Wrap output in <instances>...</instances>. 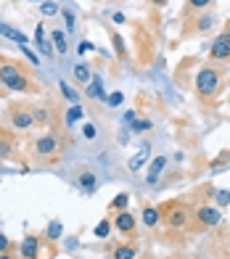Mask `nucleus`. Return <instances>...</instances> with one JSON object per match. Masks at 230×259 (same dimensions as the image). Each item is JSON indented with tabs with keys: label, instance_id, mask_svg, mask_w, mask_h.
I'll list each match as a JSON object with an SVG mask.
<instances>
[{
	"label": "nucleus",
	"instance_id": "nucleus-3",
	"mask_svg": "<svg viewBox=\"0 0 230 259\" xmlns=\"http://www.w3.org/2000/svg\"><path fill=\"white\" fill-rule=\"evenodd\" d=\"M0 82L8 88V90H16V93H27V90H37L32 85V82L27 79L24 69H21V64L16 61H0Z\"/></svg>",
	"mask_w": 230,
	"mask_h": 259
},
{
	"label": "nucleus",
	"instance_id": "nucleus-5",
	"mask_svg": "<svg viewBox=\"0 0 230 259\" xmlns=\"http://www.w3.org/2000/svg\"><path fill=\"white\" fill-rule=\"evenodd\" d=\"M193 220H196V228H199V230H206V228H214V225H220V220H222V211L217 209V206L201 204L196 211H193Z\"/></svg>",
	"mask_w": 230,
	"mask_h": 259
},
{
	"label": "nucleus",
	"instance_id": "nucleus-15",
	"mask_svg": "<svg viewBox=\"0 0 230 259\" xmlns=\"http://www.w3.org/2000/svg\"><path fill=\"white\" fill-rule=\"evenodd\" d=\"M34 45L42 56H53V42H48V37H45L42 24H37V29H34Z\"/></svg>",
	"mask_w": 230,
	"mask_h": 259
},
{
	"label": "nucleus",
	"instance_id": "nucleus-40",
	"mask_svg": "<svg viewBox=\"0 0 230 259\" xmlns=\"http://www.w3.org/2000/svg\"><path fill=\"white\" fill-rule=\"evenodd\" d=\"M154 3H159V6H162V3H164V0H154Z\"/></svg>",
	"mask_w": 230,
	"mask_h": 259
},
{
	"label": "nucleus",
	"instance_id": "nucleus-28",
	"mask_svg": "<svg viewBox=\"0 0 230 259\" xmlns=\"http://www.w3.org/2000/svg\"><path fill=\"white\" fill-rule=\"evenodd\" d=\"M59 88H61V93H64V98H69V101H74V103H77V98H79V93H77V90H74L72 85H66V82H61Z\"/></svg>",
	"mask_w": 230,
	"mask_h": 259
},
{
	"label": "nucleus",
	"instance_id": "nucleus-4",
	"mask_svg": "<svg viewBox=\"0 0 230 259\" xmlns=\"http://www.w3.org/2000/svg\"><path fill=\"white\" fill-rule=\"evenodd\" d=\"M209 64H230V29L214 37L209 48Z\"/></svg>",
	"mask_w": 230,
	"mask_h": 259
},
{
	"label": "nucleus",
	"instance_id": "nucleus-34",
	"mask_svg": "<svg viewBox=\"0 0 230 259\" xmlns=\"http://www.w3.org/2000/svg\"><path fill=\"white\" fill-rule=\"evenodd\" d=\"M217 204H220V206L230 204V191H217Z\"/></svg>",
	"mask_w": 230,
	"mask_h": 259
},
{
	"label": "nucleus",
	"instance_id": "nucleus-31",
	"mask_svg": "<svg viewBox=\"0 0 230 259\" xmlns=\"http://www.w3.org/2000/svg\"><path fill=\"white\" fill-rule=\"evenodd\" d=\"M82 135H85L87 140H93V138L98 135V127H96L93 122H85V124H82Z\"/></svg>",
	"mask_w": 230,
	"mask_h": 259
},
{
	"label": "nucleus",
	"instance_id": "nucleus-26",
	"mask_svg": "<svg viewBox=\"0 0 230 259\" xmlns=\"http://www.w3.org/2000/svg\"><path fill=\"white\" fill-rule=\"evenodd\" d=\"M40 11H42V16H56L61 8L56 6V3H51V0H42V3H40Z\"/></svg>",
	"mask_w": 230,
	"mask_h": 259
},
{
	"label": "nucleus",
	"instance_id": "nucleus-23",
	"mask_svg": "<svg viewBox=\"0 0 230 259\" xmlns=\"http://www.w3.org/2000/svg\"><path fill=\"white\" fill-rule=\"evenodd\" d=\"M111 42H114V51H117L119 58L127 56V51H124V40H122V34H119V32H111Z\"/></svg>",
	"mask_w": 230,
	"mask_h": 259
},
{
	"label": "nucleus",
	"instance_id": "nucleus-16",
	"mask_svg": "<svg viewBox=\"0 0 230 259\" xmlns=\"http://www.w3.org/2000/svg\"><path fill=\"white\" fill-rule=\"evenodd\" d=\"M37 249H40V238H37V235H27L24 243H21V256H24V259H34V256H37Z\"/></svg>",
	"mask_w": 230,
	"mask_h": 259
},
{
	"label": "nucleus",
	"instance_id": "nucleus-32",
	"mask_svg": "<svg viewBox=\"0 0 230 259\" xmlns=\"http://www.w3.org/2000/svg\"><path fill=\"white\" fill-rule=\"evenodd\" d=\"M132 130H135V133H146V130H151V122H148V119H135Z\"/></svg>",
	"mask_w": 230,
	"mask_h": 259
},
{
	"label": "nucleus",
	"instance_id": "nucleus-29",
	"mask_svg": "<svg viewBox=\"0 0 230 259\" xmlns=\"http://www.w3.org/2000/svg\"><path fill=\"white\" fill-rule=\"evenodd\" d=\"M61 14H64V21H66V29L72 32V29L77 27V19H74V14H72L69 8H61Z\"/></svg>",
	"mask_w": 230,
	"mask_h": 259
},
{
	"label": "nucleus",
	"instance_id": "nucleus-41",
	"mask_svg": "<svg viewBox=\"0 0 230 259\" xmlns=\"http://www.w3.org/2000/svg\"><path fill=\"white\" fill-rule=\"evenodd\" d=\"M40 3H42V0H40Z\"/></svg>",
	"mask_w": 230,
	"mask_h": 259
},
{
	"label": "nucleus",
	"instance_id": "nucleus-12",
	"mask_svg": "<svg viewBox=\"0 0 230 259\" xmlns=\"http://www.w3.org/2000/svg\"><path fill=\"white\" fill-rule=\"evenodd\" d=\"M0 34L8 37V40H14V42H19V45H29V37L24 32L16 29V27H11V24H3V21H0Z\"/></svg>",
	"mask_w": 230,
	"mask_h": 259
},
{
	"label": "nucleus",
	"instance_id": "nucleus-17",
	"mask_svg": "<svg viewBox=\"0 0 230 259\" xmlns=\"http://www.w3.org/2000/svg\"><path fill=\"white\" fill-rule=\"evenodd\" d=\"M77 185L82 188V193H96V188H98V180H96V175L90 172V169H85L82 175H79Z\"/></svg>",
	"mask_w": 230,
	"mask_h": 259
},
{
	"label": "nucleus",
	"instance_id": "nucleus-38",
	"mask_svg": "<svg viewBox=\"0 0 230 259\" xmlns=\"http://www.w3.org/2000/svg\"><path fill=\"white\" fill-rule=\"evenodd\" d=\"M124 122L132 124V122H135V111H124Z\"/></svg>",
	"mask_w": 230,
	"mask_h": 259
},
{
	"label": "nucleus",
	"instance_id": "nucleus-6",
	"mask_svg": "<svg viewBox=\"0 0 230 259\" xmlns=\"http://www.w3.org/2000/svg\"><path fill=\"white\" fill-rule=\"evenodd\" d=\"M34 154H37L40 159H56L61 154V143L56 135H42L34 140Z\"/></svg>",
	"mask_w": 230,
	"mask_h": 259
},
{
	"label": "nucleus",
	"instance_id": "nucleus-30",
	"mask_svg": "<svg viewBox=\"0 0 230 259\" xmlns=\"http://www.w3.org/2000/svg\"><path fill=\"white\" fill-rule=\"evenodd\" d=\"M61 230H64V228H61V222H59V220H53L51 225H48V238H53V241H56V238L61 235Z\"/></svg>",
	"mask_w": 230,
	"mask_h": 259
},
{
	"label": "nucleus",
	"instance_id": "nucleus-1",
	"mask_svg": "<svg viewBox=\"0 0 230 259\" xmlns=\"http://www.w3.org/2000/svg\"><path fill=\"white\" fill-rule=\"evenodd\" d=\"M193 85H196V96L204 103H214L217 93L222 88V74L217 72L214 66H201L196 72V82H193Z\"/></svg>",
	"mask_w": 230,
	"mask_h": 259
},
{
	"label": "nucleus",
	"instance_id": "nucleus-25",
	"mask_svg": "<svg viewBox=\"0 0 230 259\" xmlns=\"http://www.w3.org/2000/svg\"><path fill=\"white\" fill-rule=\"evenodd\" d=\"M29 109H32L34 122H40V124H45V122H48V109H42V106H29Z\"/></svg>",
	"mask_w": 230,
	"mask_h": 259
},
{
	"label": "nucleus",
	"instance_id": "nucleus-39",
	"mask_svg": "<svg viewBox=\"0 0 230 259\" xmlns=\"http://www.w3.org/2000/svg\"><path fill=\"white\" fill-rule=\"evenodd\" d=\"M0 259H11V254L6 251V254H0Z\"/></svg>",
	"mask_w": 230,
	"mask_h": 259
},
{
	"label": "nucleus",
	"instance_id": "nucleus-19",
	"mask_svg": "<svg viewBox=\"0 0 230 259\" xmlns=\"http://www.w3.org/2000/svg\"><path fill=\"white\" fill-rule=\"evenodd\" d=\"M51 42H53V48L59 51L61 56L69 51V45H66V34H64L61 29H53V32H51Z\"/></svg>",
	"mask_w": 230,
	"mask_h": 259
},
{
	"label": "nucleus",
	"instance_id": "nucleus-37",
	"mask_svg": "<svg viewBox=\"0 0 230 259\" xmlns=\"http://www.w3.org/2000/svg\"><path fill=\"white\" fill-rule=\"evenodd\" d=\"M8 246H11L8 238H6V235H0V254H6V251H8Z\"/></svg>",
	"mask_w": 230,
	"mask_h": 259
},
{
	"label": "nucleus",
	"instance_id": "nucleus-21",
	"mask_svg": "<svg viewBox=\"0 0 230 259\" xmlns=\"http://www.w3.org/2000/svg\"><path fill=\"white\" fill-rule=\"evenodd\" d=\"M79 119H82V106H79V103L69 106V111H66V124L72 127V124H77Z\"/></svg>",
	"mask_w": 230,
	"mask_h": 259
},
{
	"label": "nucleus",
	"instance_id": "nucleus-22",
	"mask_svg": "<svg viewBox=\"0 0 230 259\" xmlns=\"http://www.w3.org/2000/svg\"><path fill=\"white\" fill-rule=\"evenodd\" d=\"M114 259H135V246H117Z\"/></svg>",
	"mask_w": 230,
	"mask_h": 259
},
{
	"label": "nucleus",
	"instance_id": "nucleus-14",
	"mask_svg": "<svg viewBox=\"0 0 230 259\" xmlns=\"http://www.w3.org/2000/svg\"><path fill=\"white\" fill-rule=\"evenodd\" d=\"M148 159H151V146L146 143V146H143V148H141V151H137V154H135V156L130 159V164H127V167H130V172H137V169H143Z\"/></svg>",
	"mask_w": 230,
	"mask_h": 259
},
{
	"label": "nucleus",
	"instance_id": "nucleus-13",
	"mask_svg": "<svg viewBox=\"0 0 230 259\" xmlns=\"http://www.w3.org/2000/svg\"><path fill=\"white\" fill-rule=\"evenodd\" d=\"M85 96L93 98V101H103V98H106V90H103V77H93V79L87 82Z\"/></svg>",
	"mask_w": 230,
	"mask_h": 259
},
{
	"label": "nucleus",
	"instance_id": "nucleus-2",
	"mask_svg": "<svg viewBox=\"0 0 230 259\" xmlns=\"http://www.w3.org/2000/svg\"><path fill=\"white\" fill-rule=\"evenodd\" d=\"M159 214H162V222L169 230H182V228L191 225L193 209L188 204H182V201H169V204L159 206Z\"/></svg>",
	"mask_w": 230,
	"mask_h": 259
},
{
	"label": "nucleus",
	"instance_id": "nucleus-20",
	"mask_svg": "<svg viewBox=\"0 0 230 259\" xmlns=\"http://www.w3.org/2000/svg\"><path fill=\"white\" fill-rule=\"evenodd\" d=\"M74 79L79 82V85H87V82L93 79V74H90V66H87L85 61L74 66Z\"/></svg>",
	"mask_w": 230,
	"mask_h": 259
},
{
	"label": "nucleus",
	"instance_id": "nucleus-27",
	"mask_svg": "<svg viewBox=\"0 0 230 259\" xmlns=\"http://www.w3.org/2000/svg\"><path fill=\"white\" fill-rule=\"evenodd\" d=\"M127 204H130V196L127 193H119L117 198H114V201H111V209H127Z\"/></svg>",
	"mask_w": 230,
	"mask_h": 259
},
{
	"label": "nucleus",
	"instance_id": "nucleus-7",
	"mask_svg": "<svg viewBox=\"0 0 230 259\" xmlns=\"http://www.w3.org/2000/svg\"><path fill=\"white\" fill-rule=\"evenodd\" d=\"M11 124L16 130H29L34 124V116H32V109L29 106H11Z\"/></svg>",
	"mask_w": 230,
	"mask_h": 259
},
{
	"label": "nucleus",
	"instance_id": "nucleus-9",
	"mask_svg": "<svg viewBox=\"0 0 230 259\" xmlns=\"http://www.w3.org/2000/svg\"><path fill=\"white\" fill-rule=\"evenodd\" d=\"M114 228H117L122 235H132L135 233V217L130 214L127 209H122L117 217H114Z\"/></svg>",
	"mask_w": 230,
	"mask_h": 259
},
{
	"label": "nucleus",
	"instance_id": "nucleus-11",
	"mask_svg": "<svg viewBox=\"0 0 230 259\" xmlns=\"http://www.w3.org/2000/svg\"><path fill=\"white\" fill-rule=\"evenodd\" d=\"M164 169H167V156H156V159L151 161V167H148L146 183H148V185L159 183V178H162V172H164Z\"/></svg>",
	"mask_w": 230,
	"mask_h": 259
},
{
	"label": "nucleus",
	"instance_id": "nucleus-18",
	"mask_svg": "<svg viewBox=\"0 0 230 259\" xmlns=\"http://www.w3.org/2000/svg\"><path fill=\"white\" fill-rule=\"evenodd\" d=\"M162 222V214H159L156 206H143V225L146 228H156Z\"/></svg>",
	"mask_w": 230,
	"mask_h": 259
},
{
	"label": "nucleus",
	"instance_id": "nucleus-33",
	"mask_svg": "<svg viewBox=\"0 0 230 259\" xmlns=\"http://www.w3.org/2000/svg\"><path fill=\"white\" fill-rule=\"evenodd\" d=\"M6 156H11V143L6 138H0V159H6Z\"/></svg>",
	"mask_w": 230,
	"mask_h": 259
},
{
	"label": "nucleus",
	"instance_id": "nucleus-8",
	"mask_svg": "<svg viewBox=\"0 0 230 259\" xmlns=\"http://www.w3.org/2000/svg\"><path fill=\"white\" fill-rule=\"evenodd\" d=\"M214 27V16L206 11V14H199V16H193L188 19V24H186V34H204V32H209Z\"/></svg>",
	"mask_w": 230,
	"mask_h": 259
},
{
	"label": "nucleus",
	"instance_id": "nucleus-35",
	"mask_svg": "<svg viewBox=\"0 0 230 259\" xmlns=\"http://www.w3.org/2000/svg\"><path fill=\"white\" fill-rule=\"evenodd\" d=\"M77 51H79V56H82V53H87V51H96V45L87 42V40H82V42L77 45Z\"/></svg>",
	"mask_w": 230,
	"mask_h": 259
},
{
	"label": "nucleus",
	"instance_id": "nucleus-24",
	"mask_svg": "<svg viewBox=\"0 0 230 259\" xmlns=\"http://www.w3.org/2000/svg\"><path fill=\"white\" fill-rule=\"evenodd\" d=\"M109 233H111V222L109 220H101L98 225H96V230H93L96 238H109Z\"/></svg>",
	"mask_w": 230,
	"mask_h": 259
},
{
	"label": "nucleus",
	"instance_id": "nucleus-10",
	"mask_svg": "<svg viewBox=\"0 0 230 259\" xmlns=\"http://www.w3.org/2000/svg\"><path fill=\"white\" fill-rule=\"evenodd\" d=\"M214 6V0H186V8H182V14H186V19H193L199 14H206Z\"/></svg>",
	"mask_w": 230,
	"mask_h": 259
},
{
	"label": "nucleus",
	"instance_id": "nucleus-36",
	"mask_svg": "<svg viewBox=\"0 0 230 259\" xmlns=\"http://www.w3.org/2000/svg\"><path fill=\"white\" fill-rule=\"evenodd\" d=\"M122 101H124L122 93H111V96H109V106H119Z\"/></svg>",
	"mask_w": 230,
	"mask_h": 259
}]
</instances>
